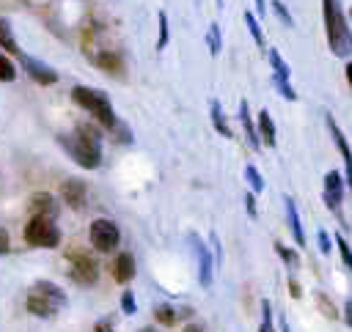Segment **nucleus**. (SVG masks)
I'll list each match as a JSON object with an SVG mask.
<instances>
[{
  "mask_svg": "<svg viewBox=\"0 0 352 332\" xmlns=\"http://www.w3.org/2000/svg\"><path fill=\"white\" fill-rule=\"evenodd\" d=\"M58 143L72 154V159L80 165V167H99V159H102V140H99V132L88 123H80L74 134H60Z\"/></svg>",
  "mask_w": 352,
  "mask_h": 332,
  "instance_id": "1",
  "label": "nucleus"
},
{
  "mask_svg": "<svg viewBox=\"0 0 352 332\" xmlns=\"http://www.w3.org/2000/svg\"><path fill=\"white\" fill-rule=\"evenodd\" d=\"M322 14H324V30H327V44H330L333 55H338V58L352 55V30H349L341 3L322 0Z\"/></svg>",
  "mask_w": 352,
  "mask_h": 332,
  "instance_id": "2",
  "label": "nucleus"
},
{
  "mask_svg": "<svg viewBox=\"0 0 352 332\" xmlns=\"http://www.w3.org/2000/svg\"><path fill=\"white\" fill-rule=\"evenodd\" d=\"M63 305H66V294H63L55 283H47V280L33 283V288H30V294H28V299H25V307H28L33 316H41V318L55 316Z\"/></svg>",
  "mask_w": 352,
  "mask_h": 332,
  "instance_id": "3",
  "label": "nucleus"
},
{
  "mask_svg": "<svg viewBox=\"0 0 352 332\" xmlns=\"http://www.w3.org/2000/svg\"><path fill=\"white\" fill-rule=\"evenodd\" d=\"M72 99H74L82 110H88L102 126H107V129H116V126H118V118H116V112H113V104H110L107 93L94 91V88H85V85H77V88H72Z\"/></svg>",
  "mask_w": 352,
  "mask_h": 332,
  "instance_id": "4",
  "label": "nucleus"
},
{
  "mask_svg": "<svg viewBox=\"0 0 352 332\" xmlns=\"http://www.w3.org/2000/svg\"><path fill=\"white\" fill-rule=\"evenodd\" d=\"M25 241L30 247H47V250H52V247L60 244V230L47 217H30L28 225H25Z\"/></svg>",
  "mask_w": 352,
  "mask_h": 332,
  "instance_id": "5",
  "label": "nucleus"
},
{
  "mask_svg": "<svg viewBox=\"0 0 352 332\" xmlns=\"http://www.w3.org/2000/svg\"><path fill=\"white\" fill-rule=\"evenodd\" d=\"M88 239H91V244H94L99 252H110V250L118 247L121 233H118V225H116L113 220L99 217V220L91 222V228H88Z\"/></svg>",
  "mask_w": 352,
  "mask_h": 332,
  "instance_id": "6",
  "label": "nucleus"
},
{
  "mask_svg": "<svg viewBox=\"0 0 352 332\" xmlns=\"http://www.w3.org/2000/svg\"><path fill=\"white\" fill-rule=\"evenodd\" d=\"M69 274H72V280L74 283H80V285H91V283H96V277H99V266H96V261L88 255V252H72V258H69Z\"/></svg>",
  "mask_w": 352,
  "mask_h": 332,
  "instance_id": "7",
  "label": "nucleus"
},
{
  "mask_svg": "<svg viewBox=\"0 0 352 332\" xmlns=\"http://www.w3.org/2000/svg\"><path fill=\"white\" fill-rule=\"evenodd\" d=\"M19 60H22L25 74H28L30 80H36L38 85H55V82H58V71H55L52 66L41 63V60H36V58H30V55H22V52H19Z\"/></svg>",
  "mask_w": 352,
  "mask_h": 332,
  "instance_id": "8",
  "label": "nucleus"
},
{
  "mask_svg": "<svg viewBox=\"0 0 352 332\" xmlns=\"http://www.w3.org/2000/svg\"><path fill=\"white\" fill-rule=\"evenodd\" d=\"M322 198H324V203H327V209H330V211H338L341 198H344V178H341V173L330 170V173L324 176V189H322Z\"/></svg>",
  "mask_w": 352,
  "mask_h": 332,
  "instance_id": "9",
  "label": "nucleus"
},
{
  "mask_svg": "<svg viewBox=\"0 0 352 332\" xmlns=\"http://www.w3.org/2000/svg\"><path fill=\"white\" fill-rule=\"evenodd\" d=\"M324 121H327V129H330V134H333V140H336V145H338V151H341V156H344L346 184H349V189H352V148H349V143L344 140V132L338 129V123H336V118H333L330 112L324 115Z\"/></svg>",
  "mask_w": 352,
  "mask_h": 332,
  "instance_id": "10",
  "label": "nucleus"
},
{
  "mask_svg": "<svg viewBox=\"0 0 352 332\" xmlns=\"http://www.w3.org/2000/svg\"><path fill=\"white\" fill-rule=\"evenodd\" d=\"M28 211H30V217H47V220H55V217H58V206H55L52 195H47V192L30 195Z\"/></svg>",
  "mask_w": 352,
  "mask_h": 332,
  "instance_id": "11",
  "label": "nucleus"
},
{
  "mask_svg": "<svg viewBox=\"0 0 352 332\" xmlns=\"http://www.w3.org/2000/svg\"><path fill=\"white\" fill-rule=\"evenodd\" d=\"M192 239V247H195V258H198V277H201V285H212V266H214V261H212V255H209V247H204L201 241H198V236H190Z\"/></svg>",
  "mask_w": 352,
  "mask_h": 332,
  "instance_id": "12",
  "label": "nucleus"
},
{
  "mask_svg": "<svg viewBox=\"0 0 352 332\" xmlns=\"http://www.w3.org/2000/svg\"><path fill=\"white\" fill-rule=\"evenodd\" d=\"M60 198L72 206V209H82L85 206V184L80 181V178H69V181H63L60 184Z\"/></svg>",
  "mask_w": 352,
  "mask_h": 332,
  "instance_id": "13",
  "label": "nucleus"
},
{
  "mask_svg": "<svg viewBox=\"0 0 352 332\" xmlns=\"http://www.w3.org/2000/svg\"><path fill=\"white\" fill-rule=\"evenodd\" d=\"M110 274H113L116 283H124L126 285L135 277V258L129 252H118L116 261H113V266H110Z\"/></svg>",
  "mask_w": 352,
  "mask_h": 332,
  "instance_id": "14",
  "label": "nucleus"
},
{
  "mask_svg": "<svg viewBox=\"0 0 352 332\" xmlns=\"http://www.w3.org/2000/svg\"><path fill=\"white\" fill-rule=\"evenodd\" d=\"M239 121H242V126H245V137H248V143H250V148H261V140H258V129L253 126V118H250V107H248V102L242 99L239 102Z\"/></svg>",
  "mask_w": 352,
  "mask_h": 332,
  "instance_id": "15",
  "label": "nucleus"
},
{
  "mask_svg": "<svg viewBox=\"0 0 352 332\" xmlns=\"http://www.w3.org/2000/svg\"><path fill=\"white\" fill-rule=\"evenodd\" d=\"M283 203H286V217H289V228H292V236H294V241L302 247V244H305V233H302V225H300V214H297V206H294V200H292V198H283Z\"/></svg>",
  "mask_w": 352,
  "mask_h": 332,
  "instance_id": "16",
  "label": "nucleus"
},
{
  "mask_svg": "<svg viewBox=\"0 0 352 332\" xmlns=\"http://www.w3.org/2000/svg\"><path fill=\"white\" fill-rule=\"evenodd\" d=\"M190 316V310H173L170 305H157L154 307V318L162 324V327H173L179 318H187Z\"/></svg>",
  "mask_w": 352,
  "mask_h": 332,
  "instance_id": "17",
  "label": "nucleus"
},
{
  "mask_svg": "<svg viewBox=\"0 0 352 332\" xmlns=\"http://www.w3.org/2000/svg\"><path fill=\"white\" fill-rule=\"evenodd\" d=\"M94 60H96V66L104 69L107 74H121V71H124V60H121L116 52H99Z\"/></svg>",
  "mask_w": 352,
  "mask_h": 332,
  "instance_id": "18",
  "label": "nucleus"
},
{
  "mask_svg": "<svg viewBox=\"0 0 352 332\" xmlns=\"http://www.w3.org/2000/svg\"><path fill=\"white\" fill-rule=\"evenodd\" d=\"M258 140H264L267 145H275V143H278V137H275V123H272V118H270L267 110L258 112Z\"/></svg>",
  "mask_w": 352,
  "mask_h": 332,
  "instance_id": "19",
  "label": "nucleus"
},
{
  "mask_svg": "<svg viewBox=\"0 0 352 332\" xmlns=\"http://www.w3.org/2000/svg\"><path fill=\"white\" fill-rule=\"evenodd\" d=\"M0 47H3V52H8V55H19L16 38H14V33H11V22L3 19V16H0Z\"/></svg>",
  "mask_w": 352,
  "mask_h": 332,
  "instance_id": "20",
  "label": "nucleus"
},
{
  "mask_svg": "<svg viewBox=\"0 0 352 332\" xmlns=\"http://www.w3.org/2000/svg\"><path fill=\"white\" fill-rule=\"evenodd\" d=\"M267 58H270V63H272V71H275L278 77H286V80L292 77V69L286 66V60L280 58V52H278V49H270V52H267Z\"/></svg>",
  "mask_w": 352,
  "mask_h": 332,
  "instance_id": "21",
  "label": "nucleus"
},
{
  "mask_svg": "<svg viewBox=\"0 0 352 332\" xmlns=\"http://www.w3.org/2000/svg\"><path fill=\"white\" fill-rule=\"evenodd\" d=\"M212 123H214V129H217L223 137H231V129H228L226 115H223V110H220V102H212Z\"/></svg>",
  "mask_w": 352,
  "mask_h": 332,
  "instance_id": "22",
  "label": "nucleus"
},
{
  "mask_svg": "<svg viewBox=\"0 0 352 332\" xmlns=\"http://www.w3.org/2000/svg\"><path fill=\"white\" fill-rule=\"evenodd\" d=\"M245 25H248L253 41H256L258 47H264V33H261V25H258V19L253 16V11H245Z\"/></svg>",
  "mask_w": 352,
  "mask_h": 332,
  "instance_id": "23",
  "label": "nucleus"
},
{
  "mask_svg": "<svg viewBox=\"0 0 352 332\" xmlns=\"http://www.w3.org/2000/svg\"><path fill=\"white\" fill-rule=\"evenodd\" d=\"M272 82H275V88L280 91V96H283V99H289V102H294V99H297V93H294V88H292V82H289L286 77L272 74Z\"/></svg>",
  "mask_w": 352,
  "mask_h": 332,
  "instance_id": "24",
  "label": "nucleus"
},
{
  "mask_svg": "<svg viewBox=\"0 0 352 332\" xmlns=\"http://www.w3.org/2000/svg\"><path fill=\"white\" fill-rule=\"evenodd\" d=\"M0 80L3 82H14L16 80V69H14V63L0 52Z\"/></svg>",
  "mask_w": 352,
  "mask_h": 332,
  "instance_id": "25",
  "label": "nucleus"
},
{
  "mask_svg": "<svg viewBox=\"0 0 352 332\" xmlns=\"http://www.w3.org/2000/svg\"><path fill=\"white\" fill-rule=\"evenodd\" d=\"M245 178H248V184H250V189H253V192H261V189H264L261 173H258L253 165H248V167H245Z\"/></svg>",
  "mask_w": 352,
  "mask_h": 332,
  "instance_id": "26",
  "label": "nucleus"
},
{
  "mask_svg": "<svg viewBox=\"0 0 352 332\" xmlns=\"http://www.w3.org/2000/svg\"><path fill=\"white\" fill-rule=\"evenodd\" d=\"M336 247H338V252H341V261H344V266L352 272V247L344 241V236H336Z\"/></svg>",
  "mask_w": 352,
  "mask_h": 332,
  "instance_id": "27",
  "label": "nucleus"
},
{
  "mask_svg": "<svg viewBox=\"0 0 352 332\" xmlns=\"http://www.w3.org/2000/svg\"><path fill=\"white\" fill-rule=\"evenodd\" d=\"M157 19H160V38H157V49H165V44H168V14H165V11H160V14H157Z\"/></svg>",
  "mask_w": 352,
  "mask_h": 332,
  "instance_id": "28",
  "label": "nucleus"
},
{
  "mask_svg": "<svg viewBox=\"0 0 352 332\" xmlns=\"http://www.w3.org/2000/svg\"><path fill=\"white\" fill-rule=\"evenodd\" d=\"M206 41H209V52H212V55H217V52H220V27H217V25H209Z\"/></svg>",
  "mask_w": 352,
  "mask_h": 332,
  "instance_id": "29",
  "label": "nucleus"
},
{
  "mask_svg": "<svg viewBox=\"0 0 352 332\" xmlns=\"http://www.w3.org/2000/svg\"><path fill=\"white\" fill-rule=\"evenodd\" d=\"M275 252H278V255H280V258L286 261V266H292V269H294V266L300 263L297 252H294V250H289V247H283V244H275Z\"/></svg>",
  "mask_w": 352,
  "mask_h": 332,
  "instance_id": "30",
  "label": "nucleus"
},
{
  "mask_svg": "<svg viewBox=\"0 0 352 332\" xmlns=\"http://www.w3.org/2000/svg\"><path fill=\"white\" fill-rule=\"evenodd\" d=\"M272 11L278 14V19H280V22L286 25V27H294V19H292V14L286 11V5H283L280 0H275V3H272Z\"/></svg>",
  "mask_w": 352,
  "mask_h": 332,
  "instance_id": "31",
  "label": "nucleus"
},
{
  "mask_svg": "<svg viewBox=\"0 0 352 332\" xmlns=\"http://www.w3.org/2000/svg\"><path fill=\"white\" fill-rule=\"evenodd\" d=\"M261 313H264V318H261L258 332H272V307H270V302H267V299L261 302Z\"/></svg>",
  "mask_w": 352,
  "mask_h": 332,
  "instance_id": "32",
  "label": "nucleus"
},
{
  "mask_svg": "<svg viewBox=\"0 0 352 332\" xmlns=\"http://www.w3.org/2000/svg\"><path fill=\"white\" fill-rule=\"evenodd\" d=\"M121 307H124V313H135V299H132L129 291H124V296H121Z\"/></svg>",
  "mask_w": 352,
  "mask_h": 332,
  "instance_id": "33",
  "label": "nucleus"
},
{
  "mask_svg": "<svg viewBox=\"0 0 352 332\" xmlns=\"http://www.w3.org/2000/svg\"><path fill=\"white\" fill-rule=\"evenodd\" d=\"M319 250L322 252H330V236H327V230H319Z\"/></svg>",
  "mask_w": 352,
  "mask_h": 332,
  "instance_id": "34",
  "label": "nucleus"
},
{
  "mask_svg": "<svg viewBox=\"0 0 352 332\" xmlns=\"http://www.w3.org/2000/svg\"><path fill=\"white\" fill-rule=\"evenodd\" d=\"M3 252H8V233L0 228V255H3Z\"/></svg>",
  "mask_w": 352,
  "mask_h": 332,
  "instance_id": "35",
  "label": "nucleus"
},
{
  "mask_svg": "<svg viewBox=\"0 0 352 332\" xmlns=\"http://www.w3.org/2000/svg\"><path fill=\"white\" fill-rule=\"evenodd\" d=\"M344 318H346V324L352 327V299H346V305H344Z\"/></svg>",
  "mask_w": 352,
  "mask_h": 332,
  "instance_id": "36",
  "label": "nucleus"
},
{
  "mask_svg": "<svg viewBox=\"0 0 352 332\" xmlns=\"http://www.w3.org/2000/svg\"><path fill=\"white\" fill-rule=\"evenodd\" d=\"M245 203H248V214L256 217V203H253V195H245Z\"/></svg>",
  "mask_w": 352,
  "mask_h": 332,
  "instance_id": "37",
  "label": "nucleus"
},
{
  "mask_svg": "<svg viewBox=\"0 0 352 332\" xmlns=\"http://www.w3.org/2000/svg\"><path fill=\"white\" fill-rule=\"evenodd\" d=\"M289 288H292V296H294V299H300V294H302V291H300L297 280H289Z\"/></svg>",
  "mask_w": 352,
  "mask_h": 332,
  "instance_id": "38",
  "label": "nucleus"
},
{
  "mask_svg": "<svg viewBox=\"0 0 352 332\" xmlns=\"http://www.w3.org/2000/svg\"><path fill=\"white\" fill-rule=\"evenodd\" d=\"M96 332H110V327H107V321H99V324H96Z\"/></svg>",
  "mask_w": 352,
  "mask_h": 332,
  "instance_id": "39",
  "label": "nucleus"
},
{
  "mask_svg": "<svg viewBox=\"0 0 352 332\" xmlns=\"http://www.w3.org/2000/svg\"><path fill=\"white\" fill-rule=\"evenodd\" d=\"M344 74H346V82L352 85V63H346V69H344Z\"/></svg>",
  "mask_w": 352,
  "mask_h": 332,
  "instance_id": "40",
  "label": "nucleus"
},
{
  "mask_svg": "<svg viewBox=\"0 0 352 332\" xmlns=\"http://www.w3.org/2000/svg\"><path fill=\"white\" fill-rule=\"evenodd\" d=\"M182 332H201V327H198V324H187Z\"/></svg>",
  "mask_w": 352,
  "mask_h": 332,
  "instance_id": "41",
  "label": "nucleus"
},
{
  "mask_svg": "<svg viewBox=\"0 0 352 332\" xmlns=\"http://www.w3.org/2000/svg\"><path fill=\"white\" fill-rule=\"evenodd\" d=\"M256 11H258V14H264V11H267V5H264V0H256Z\"/></svg>",
  "mask_w": 352,
  "mask_h": 332,
  "instance_id": "42",
  "label": "nucleus"
},
{
  "mask_svg": "<svg viewBox=\"0 0 352 332\" xmlns=\"http://www.w3.org/2000/svg\"><path fill=\"white\" fill-rule=\"evenodd\" d=\"M140 332H154V329H148V327H146V329H140Z\"/></svg>",
  "mask_w": 352,
  "mask_h": 332,
  "instance_id": "43",
  "label": "nucleus"
},
{
  "mask_svg": "<svg viewBox=\"0 0 352 332\" xmlns=\"http://www.w3.org/2000/svg\"><path fill=\"white\" fill-rule=\"evenodd\" d=\"M214 3H217V5H223V0H214Z\"/></svg>",
  "mask_w": 352,
  "mask_h": 332,
  "instance_id": "44",
  "label": "nucleus"
},
{
  "mask_svg": "<svg viewBox=\"0 0 352 332\" xmlns=\"http://www.w3.org/2000/svg\"><path fill=\"white\" fill-rule=\"evenodd\" d=\"M349 16H352V11H349Z\"/></svg>",
  "mask_w": 352,
  "mask_h": 332,
  "instance_id": "45",
  "label": "nucleus"
}]
</instances>
